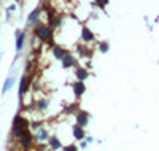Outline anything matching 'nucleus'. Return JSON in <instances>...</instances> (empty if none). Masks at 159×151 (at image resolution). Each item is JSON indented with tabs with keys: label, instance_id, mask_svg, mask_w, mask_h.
Masks as SVG:
<instances>
[{
	"label": "nucleus",
	"instance_id": "1",
	"mask_svg": "<svg viewBox=\"0 0 159 151\" xmlns=\"http://www.w3.org/2000/svg\"><path fill=\"white\" fill-rule=\"evenodd\" d=\"M37 33H38V37H40V38H43V40H45V38H48V37H49L51 30H49L48 27H40L38 30H37Z\"/></svg>",
	"mask_w": 159,
	"mask_h": 151
},
{
	"label": "nucleus",
	"instance_id": "2",
	"mask_svg": "<svg viewBox=\"0 0 159 151\" xmlns=\"http://www.w3.org/2000/svg\"><path fill=\"white\" fill-rule=\"evenodd\" d=\"M76 121H78V124H80L81 127L86 126V123H87V115H86V113H80L78 118H76Z\"/></svg>",
	"mask_w": 159,
	"mask_h": 151
},
{
	"label": "nucleus",
	"instance_id": "3",
	"mask_svg": "<svg viewBox=\"0 0 159 151\" xmlns=\"http://www.w3.org/2000/svg\"><path fill=\"white\" fill-rule=\"evenodd\" d=\"M62 60H64V67H65V69H67V67H70V65L73 64V57H72L70 54H65V56L62 57Z\"/></svg>",
	"mask_w": 159,
	"mask_h": 151
},
{
	"label": "nucleus",
	"instance_id": "4",
	"mask_svg": "<svg viewBox=\"0 0 159 151\" xmlns=\"http://www.w3.org/2000/svg\"><path fill=\"white\" fill-rule=\"evenodd\" d=\"M73 88H75V91H76V94H78V96H80V94H83L84 89H86V88H84V85H83V81L75 83V86H73Z\"/></svg>",
	"mask_w": 159,
	"mask_h": 151
},
{
	"label": "nucleus",
	"instance_id": "5",
	"mask_svg": "<svg viewBox=\"0 0 159 151\" xmlns=\"http://www.w3.org/2000/svg\"><path fill=\"white\" fill-rule=\"evenodd\" d=\"M73 135H75L76 139H83V137H84V132H83V129H81L80 124L75 127V130H73Z\"/></svg>",
	"mask_w": 159,
	"mask_h": 151
},
{
	"label": "nucleus",
	"instance_id": "6",
	"mask_svg": "<svg viewBox=\"0 0 159 151\" xmlns=\"http://www.w3.org/2000/svg\"><path fill=\"white\" fill-rule=\"evenodd\" d=\"M76 76H78V80H80V81H83V80H86L87 72H86L84 69H78V70H76Z\"/></svg>",
	"mask_w": 159,
	"mask_h": 151
},
{
	"label": "nucleus",
	"instance_id": "7",
	"mask_svg": "<svg viewBox=\"0 0 159 151\" xmlns=\"http://www.w3.org/2000/svg\"><path fill=\"white\" fill-rule=\"evenodd\" d=\"M83 38L86 40V42H89V40L94 38V35L89 32V29H83Z\"/></svg>",
	"mask_w": 159,
	"mask_h": 151
},
{
	"label": "nucleus",
	"instance_id": "8",
	"mask_svg": "<svg viewBox=\"0 0 159 151\" xmlns=\"http://www.w3.org/2000/svg\"><path fill=\"white\" fill-rule=\"evenodd\" d=\"M24 33H21V35L18 37V43H16V48H18V51H21V48H22V45H24Z\"/></svg>",
	"mask_w": 159,
	"mask_h": 151
},
{
	"label": "nucleus",
	"instance_id": "9",
	"mask_svg": "<svg viewBox=\"0 0 159 151\" xmlns=\"http://www.w3.org/2000/svg\"><path fill=\"white\" fill-rule=\"evenodd\" d=\"M54 56H56L57 59H62L64 56H65V53H64L62 48H54Z\"/></svg>",
	"mask_w": 159,
	"mask_h": 151
},
{
	"label": "nucleus",
	"instance_id": "10",
	"mask_svg": "<svg viewBox=\"0 0 159 151\" xmlns=\"http://www.w3.org/2000/svg\"><path fill=\"white\" fill-rule=\"evenodd\" d=\"M11 86H13V80L8 78V80H6V83H5V86H3V92H6L8 88H11Z\"/></svg>",
	"mask_w": 159,
	"mask_h": 151
},
{
	"label": "nucleus",
	"instance_id": "11",
	"mask_svg": "<svg viewBox=\"0 0 159 151\" xmlns=\"http://www.w3.org/2000/svg\"><path fill=\"white\" fill-rule=\"evenodd\" d=\"M21 145L29 146L30 145V137H24V139H21Z\"/></svg>",
	"mask_w": 159,
	"mask_h": 151
},
{
	"label": "nucleus",
	"instance_id": "12",
	"mask_svg": "<svg viewBox=\"0 0 159 151\" xmlns=\"http://www.w3.org/2000/svg\"><path fill=\"white\" fill-rule=\"evenodd\" d=\"M51 146H53V148H59V146H60L59 140H57V139H53V140H51Z\"/></svg>",
	"mask_w": 159,
	"mask_h": 151
},
{
	"label": "nucleus",
	"instance_id": "13",
	"mask_svg": "<svg viewBox=\"0 0 159 151\" xmlns=\"http://www.w3.org/2000/svg\"><path fill=\"white\" fill-rule=\"evenodd\" d=\"M37 16H38V11H33L32 15H30V18H29V22H33L37 19Z\"/></svg>",
	"mask_w": 159,
	"mask_h": 151
},
{
	"label": "nucleus",
	"instance_id": "14",
	"mask_svg": "<svg viewBox=\"0 0 159 151\" xmlns=\"http://www.w3.org/2000/svg\"><path fill=\"white\" fill-rule=\"evenodd\" d=\"M107 49H108V45H107V43H102V45H100V51H102V53H105Z\"/></svg>",
	"mask_w": 159,
	"mask_h": 151
},
{
	"label": "nucleus",
	"instance_id": "15",
	"mask_svg": "<svg viewBox=\"0 0 159 151\" xmlns=\"http://www.w3.org/2000/svg\"><path fill=\"white\" fill-rule=\"evenodd\" d=\"M59 22H60V16H59V18H56V19L53 21V26H57Z\"/></svg>",
	"mask_w": 159,
	"mask_h": 151
},
{
	"label": "nucleus",
	"instance_id": "16",
	"mask_svg": "<svg viewBox=\"0 0 159 151\" xmlns=\"http://www.w3.org/2000/svg\"><path fill=\"white\" fill-rule=\"evenodd\" d=\"M45 107H46V102H40L38 108H45Z\"/></svg>",
	"mask_w": 159,
	"mask_h": 151
}]
</instances>
